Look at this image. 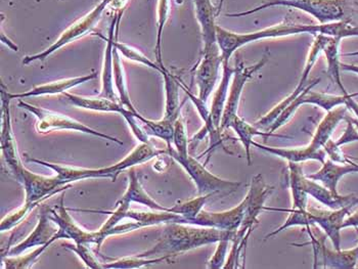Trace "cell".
<instances>
[{"label":"cell","instance_id":"1","mask_svg":"<svg viewBox=\"0 0 358 269\" xmlns=\"http://www.w3.org/2000/svg\"><path fill=\"white\" fill-rule=\"evenodd\" d=\"M217 44L220 48L222 63H229L236 50L247 44L256 43L262 39L280 38L291 35L313 34L326 35L335 38H349L358 37V26L350 21L334 22V23L306 25V24H280L250 33H236L217 26L216 28Z\"/></svg>","mask_w":358,"mask_h":269},{"label":"cell","instance_id":"2","mask_svg":"<svg viewBox=\"0 0 358 269\" xmlns=\"http://www.w3.org/2000/svg\"><path fill=\"white\" fill-rule=\"evenodd\" d=\"M236 233V231H222L194 224L176 222L166 224L157 245L138 256L147 258L169 256L170 258H173L187 251L218 242L221 240L233 241Z\"/></svg>","mask_w":358,"mask_h":269},{"label":"cell","instance_id":"3","mask_svg":"<svg viewBox=\"0 0 358 269\" xmlns=\"http://www.w3.org/2000/svg\"><path fill=\"white\" fill-rule=\"evenodd\" d=\"M161 155H167L166 149H157L151 143H141L122 161L112 165V166L106 167V168H73V167L63 166V165L54 164V163L46 162V161L38 160V159L30 158L27 155H26L27 157L26 159L28 162L48 167L57 173L59 180H63L66 184H70L72 182H78V180H90V178H110L113 182H115L117 176L121 172L131 168L136 165L143 164V163L148 162V161Z\"/></svg>","mask_w":358,"mask_h":269},{"label":"cell","instance_id":"4","mask_svg":"<svg viewBox=\"0 0 358 269\" xmlns=\"http://www.w3.org/2000/svg\"><path fill=\"white\" fill-rule=\"evenodd\" d=\"M346 106H340L335 108L330 112H327L311 138L310 143L300 147H267L254 142V147H258L265 153L271 154V155L284 159L287 162L301 163L306 161H317L320 163H324L326 161L327 154L324 152V147L329 140H331V134L334 130L337 128L341 121L345 120L347 117Z\"/></svg>","mask_w":358,"mask_h":269},{"label":"cell","instance_id":"5","mask_svg":"<svg viewBox=\"0 0 358 269\" xmlns=\"http://www.w3.org/2000/svg\"><path fill=\"white\" fill-rule=\"evenodd\" d=\"M68 210L69 209L64 206V197L59 200L57 209H50V218L59 226V231L52 238V242L61 239L72 240L75 244L96 245L97 250H99L103 242L110 235H122L143 227L136 221L116 226L107 231L99 228L97 231H88L76 224Z\"/></svg>","mask_w":358,"mask_h":269},{"label":"cell","instance_id":"6","mask_svg":"<svg viewBox=\"0 0 358 269\" xmlns=\"http://www.w3.org/2000/svg\"><path fill=\"white\" fill-rule=\"evenodd\" d=\"M273 6H288L302 10L313 15L320 24L334 23L339 21H350L347 17L349 12L348 0H266L262 6L247 12L227 14V17H245L260 12Z\"/></svg>","mask_w":358,"mask_h":269},{"label":"cell","instance_id":"7","mask_svg":"<svg viewBox=\"0 0 358 269\" xmlns=\"http://www.w3.org/2000/svg\"><path fill=\"white\" fill-rule=\"evenodd\" d=\"M166 151H167V156L176 161L193 180L198 189L199 196L208 195V194H213L214 196L231 195L236 193L242 185V182H231L214 175L208 170L205 165L201 164L192 156H179L173 147H166Z\"/></svg>","mask_w":358,"mask_h":269},{"label":"cell","instance_id":"8","mask_svg":"<svg viewBox=\"0 0 358 269\" xmlns=\"http://www.w3.org/2000/svg\"><path fill=\"white\" fill-rule=\"evenodd\" d=\"M17 106L22 109L27 110L28 112L36 117V129L39 133H50V132L57 131V130H72V131L90 134V136H96V138H103V140L123 145V142H121L118 138L108 136V134L103 133V132L96 131V130L86 126L79 121L70 118L66 115L55 113V112L50 111V110L35 107V106L30 105V103L22 101V99H20Z\"/></svg>","mask_w":358,"mask_h":269},{"label":"cell","instance_id":"9","mask_svg":"<svg viewBox=\"0 0 358 269\" xmlns=\"http://www.w3.org/2000/svg\"><path fill=\"white\" fill-rule=\"evenodd\" d=\"M110 2H112V0H101L92 12L88 13L87 15H84L81 19L77 20L67 30L64 31L59 38L54 44H52L50 48H46L44 52H41V54L24 57L23 65H29V64L33 63V61H44V59H48L50 54H54L59 48L92 32V29L96 27L99 20H101V15L105 12L106 8L110 6Z\"/></svg>","mask_w":358,"mask_h":269},{"label":"cell","instance_id":"10","mask_svg":"<svg viewBox=\"0 0 358 269\" xmlns=\"http://www.w3.org/2000/svg\"><path fill=\"white\" fill-rule=\"evenodd\" d=\"M1 133H0V147L6 166L10 169L14 177L21 184L28 169L22 164L21 158L17 153L14 132H13L12 120H10V103L12 99L10 92L4 89L1 85Z\"/></svg>","mask_w":358,"mask_h":269},{"label":"cell","instance_id":"11","mask_svg":"<svg viewBox=\"0 0 358 269\" xmlns=\"http://www.w3.org/2000/svg\"><path fill=\"white\" fill-rule=\"evenodd\" d=\"M273 187L265 184L264 178L262 173L256 174L252 177L248 193H247L245 201L244 218L242 224L236 231L234 239L243 241L249 239L251 233H253L254 227L258 224V217L264 210L265 202L273 193Z\"/></svg>","mask_w":358,"mask_h":269},{"label":"cell","instance_id":"12","mask_svg":"<svg viewBox=\"0 0 358 269\" xmlns=\"http://www.w3.org/2000/svg\"><path fill=\"white\" fill-rule=\"evenodd\" d=\"M63 96L71 105L81 108V109L122 115L139 142L150 143L147 132H143V130L138 124V120L136 117L139 114H134V112L124 107L120 101H112V99L101 98V96H99V98H86V96H76V94H69V92H64Z\"/></svg>","mask_w":358,"mask_h":269},{"label":"cell","instance_id":"13","mask_svg":"<svg viewBox=\"0 0 358 269\" xmlns=\"http://www.w3.org/2000/svg\"><path fill=\"white\" fill-rule=\"evenodd\" d=\"M267 63V57H264L262 61L253 66H246L242 59L236 61L234 66L233 80H231V88H229V96L225 103L224 111H223L222 119H221L220 129H229L231 121L234 117L238 116V105H240L241 96L243 89L250 79L254 76Z\"/></svg>","mask_w":358,"mask_h":269},{"label":"cell","instance_id":"14","mask_svg":"<svg viewBox=\"0 0 358 269\" xmlns=\"http://www.w3.org/2000/svg\"><path fill=\"white\" fill-rule=\"evenodd\" d=\"M221 66L222 57L218 44L203 48L202 57L194 69V76L198 86V96L206 103L217 83Z\"/></svg>","mask_w":358,"mask_h":269},{"label":"cell","instance_id":"15","mask_svg":"<svg viewBox=\"0 0 358 269\" xmlns=\"http://www.w3.org/2000/svg\"><path fill=\"white\" fill-rule=\"evenodd\" d=\"M180 88H182L187 98L191 99L192 103H193L194 107H196V111H198L199 115H200L201 119H202L203 122H204V127L189 140V143H194L196 145H198V143H200L205 136H209V149L205 152L204 155L205 154H209V156H211V153H213V152L220 147L224 149V147H223V140H223L222 138V130L216 126L215 123H214L211 111H210L209 108L207 107L206 101H202L199 96H194L193 92L185 85L182 81H180Z\"/></svg>","mask_w":358,"mask_h":269},{"label":"cell","instance_id":"16","mask_svg":"<svg viewBox=\"0 0 358 269\" xmlns=\"http://www.w3.org/2000/svg\"><path fill=\"white\" fill-rule=\"evenodd\" d=\"M57 231H59V226L50 218V208L43 207L41 209V215H39L38 224L34 231L23 242L13 246L2 257L23 254L25 251L33 248V247L45 246V245L50 246L54 242L52 238L55 237Z\"/></svg>","mask_w":358,"mask_h":269},{"label":"cell","instance_id":"17","mask_svg":"<svg viewBox=\"0 0 358 269\" xmlns=\"http://www.w3.org/2000/svg\"><path fill=\"white\" fill-rule=\"evenodd\" d=\"M351 209L352 207H345L337 210L307 208L311 219L330 239L335 250H341V231L343 229L344 220L350 214Z\"/></svg>","mask_w":358,"mask_h":269},{"label":"cell","instance_id":"18","mask_svg":"<svg viewBox=\"0 0 358 269\" xmlns=\"http://www.w3.org/2000/svg\"><path fill=\"white\" fill-rule=\"evenodd\" d=\"M246 201H242L238 206L231 210L221 212H209L203 209L201 213L192 221L194 226L213 227L222 231H238L244 218Z\"/></svg>","mask_w":358,"mask_h":269},{"label":"cell","instance_id":"19","mask_svg":"<svg viewBox=\"0 0 358 269\" xmlns=\"http://www.w3.org/2000/svg\"><path fill=\"white\" fill-rule=\"evenodd\" d=\"M358 164L348 158L347 163H337L326 160L322 163V167L315 173L307 175L310 180H315L330 189L334 194L338 193V184L340 180L347 174L358 173Z\"/></svg>","mask_w":358,"mask_h":269},{"label":"cell","instance_id":"20","mask_svg":"<svg viewBox=\"0 0 358 269\" xmlns=\"http://www.w3.org/2000/svg\"><path fill=\"white\" fill-rule=\"evenodd\" d=\"M123 12H119L118 14L114 15L112 23H110L109 29V37L105 38L101 36L103 41H107L106 45L105 57H103V85H101V92L99 96L112 99L115 101H120L117 98L116 92H114L113 87V79H114V74H113V52H114L115 41H116L117 35L115 34V29L117 28L119 17H122Z\"/></svg>","mask_w":358,"mask_h":269},{"label":"cell","instance_id":"21","mask_svg":"<svg viewBox=\"0 0 358 269\" xmlns=\"http://www.w3.org/2000/svg\"><path fill=\"white\" fill-rule=\"evenodd\" d=\"M194 6V13L198 20L199 25L201 27L202 33L203 48H210V46L217 44V37H216V28L217 25L215 23L216 8H214L211 0H193Z\"/></svg>","mask_w":358,"mask_h":269},{"label":"cell","instance_id":"22","mask_svg":"<svg viewBox=\"0 0 358 269\" xmlns=\"http://www.w3.org/2000/svg\"><path fill=\"white\" fill-rule=\"evenodd\" d=\"M306 191L308 196L324 205L331 210L353 207L358 203V198L355 195L342 196L340 194H334L324 185L307 177Z\"/></svg>","mask_w":358,"mask_h":269},{"label":"cell","instance_id":"23","mask_svg":"<svg viewBox=\"0 0 358 269\" xmlns=\"http://www.w3.org/2000/svg\"><path fill=\"white\" fill-rule=\"evenodd\" d=\"M96 78V74L92 73L85 76L75 77V78L63 79V80L55 81V82L46 83V85L36 86L29 92H22V94H10V99H25L30 96H52V94H63L67 92L71 88L83 85L88 81L94 80Z\"/></svg>","mask_w":358,"mask_h":269},{"label":"cell","instance_id":"24","mask_svg":"<svg viewBox=\"0 0 358 269\" xmlns=\"http://www.w3.org/2000/svg\"><path fill=\"white\" fill-rule=\"evenodd\" d=\"M320 79H315L311 81L310 85L307 86L306 89L301 94L302 105H313L322 108L326 112H330L335 108L340 106H346V103L351 99L357 98L358 92L355 94H342V96H335V94H324V92H313V88L320 83Z\"/></svg>","mask_w":358,"mask_h":269},{"label":"cell","instance_id":"25","mask_svg":"<svg viewBox=\"0 0 358 269\" xmlns=\"http://www.w3.org/2000/svg\"><path fill=\"white\" fill-rule=\"evenodd\" d=\"M318 259H320L324 268H355L358 263V246L350 250H331L324 244L318 254L315 256V268L317 266Z\"/></svg>","mask_w":358,"mask_h":269},{"label":"cell","instance_id":"26","mask_svg":"<svg viewBox=\"0 0 358 269\" xmlns=\"http://www.w3.org/2000/svg\"><path fill=\"white\" fill-rule=\"evenodd\" d=\"M288 171L292 208L306 210L309 197L306 191L307 175L300 163L288 162Z\"/></svg>","mask_w":358,"mask_h":269},{"label":"cell","instance_id":"27","mask_svg":"<svg viewBox=\"0 0 358 269\" xmlns=\"http://www.w3.org/2000/svg\"><path fill=\"white\" fill-rule=\"evenodd\" d=\"M229 128L236 132L238 136V140L242 143L244 147L245 152H246V160L249 166L252 165V155L251 147L253 145V138L255 136H278V138H285V136H278V134L271 133V132L263 131L255 125L250 124L244 119L241 118L240 116H236L229 125Z\"/></svg>","mask_w":358,"mask_h":269},{"label":"cell","instance_id":"28","mask_svg":"<svg viewBox=\"0 0 358 269\" xmlns=\"http://www.w3.org/2000/svg\"><path fill=\"white\" fill-rule=\"evenodd\" d=\"M164 79L166 103L165 114L163 119L176 122L181 116L180 103H179V88L180 80L167 69L160 73Z\"/></svg>","mask_w":358,"mask_h":269},{"label":"cell","instance_id":"29","mask_svg":"<svg viewBox=\"0 0 358 269\" xmlns=\"http://www.w3.org/2000/svg\"><path fill=\"white\" fill-rule=\"evenodd\" d=\"M234 68L229 66V63H222V78L214 94L213 101H212L211 111L212 118L216 126L220 128L221 119H222L223 111H224L225 103H227V96H229V85L233 79Z\"/></svg>","mask_w":358,"mask_h":269},{"label":"cell","instance_id":"30","mask_svg":"<svg viewBox=\"0 0 358 269\" xmlns=\"http://www.w3.org/2000/svg\"><path fill=\"white\" fill-rule=\"evenodd\" d=\"M126 218L134 219V221L138 222L143 227L172 224V222L187 224V219L183 216L169 212L168 210H152V212L129 210L127 212V215H126Z\"/></svg>","mask_w":358,"mask_h":269},{"label":"cell","instance_id":"31","mask_svg":"<svg viewBox=\"0 0 358 269\" xmlns=\"http://www.w3.org/2000/svg\"><path fill=\"white\" fill-rule=\"evenodd\" d=\"M341 41L342 39L331 37L329 43L324 46L322 52L326 56L327 64H328L327 72H328L329 76L338 85L342 94H348L341 78V61H340V43H341Z\"/></svg>","mask_w":358,"mask_h":269},{"label":"cell","instance_id":"32","mask_svg":"<svg viewBox=\"0 0 358 269\" xmlns=\"http://www.w3.org/2000/svg\"><path fill=\"white\" fill-rule=\"evenodd\" d=\"M124 195L129 198L130 202L138 203V204L147 206L148 208L152 209V210H168V208L161 206L154 198L148 195L147 191L143 189V185L139 182L134 169H131L129 172V184H128V189Z\"/></svg>","mask_w":358,"mask_h":269},{"label":"cell","instance_id":"33","mask_svg":"<svg viewBox=\"0 0 358 269\" xmlns=\"http://www.w3.org/2000/svg\"><path fill=\"white\" fill-rule=\"evenodd\" d=\"M264 210L266 211H275V212H285L289 213V217L287 218L286 221L284 222L282 226L278 227L275 231H271L268 235L265 237V240L271 239L275 237L278 233H282L286 231L289 227L293 226H315L313 220L311 219L308 212L306 210H300V209H280V208H269V207H264Z\"/></svg>","mask_w":358,"mask_h":269},{"label":"cell","instance_id":"34","mask_svg":"<svg viewBox=\"0 0 358 269\" xmlns=\"http://www.w3.org/2000/svg\"><path fill=\"white\" fill-rule=\"evenodd\" d=\"M113 74H114V82L119 94V101L128 110L134 112V114L138 115V112L136 111V108L130 101L127 85H126L124 71H123L122 61H121L118 50L116 48H114V52H113Z\"/></svg>","mask_w":358,"mask_h":269},{"label":"cell","instance_id":"35","mask_svg":"<svg viewBox=\"0 0 358 269\" xmlns=\"http://www.w3.org/2000/svg\"><path fill=\"white\" fill-rule=\"evenodd\" d=\"M136 118H138L139 122L145 124V132H147L148 136L152 134V136L164 140L167 147H172L174 133L173 122L165 120V119L159 121L149 120V119L143 118L141 114Z\"/></svg>","mask_w":358,"mask_h":269},{"label":"cell","instance_id":"36","mask_svg":"<svg viewBox=\"0 0 358 269\" xmlns=\"http://www.w3.org/2000/svg\"><path fill=\"white\" fill-rule=\"evenodd\" d=\"M164 261H172L169 256H159V257H139V256H131L122 259L115 260L103 264V268L114 269H134L145 268V266H152V264L162 263Z\"/></svg>","mask_w":358,"mask_h":269},{"label":"cell","instance_id":"37","mask_svg":"<svg viewBox=\"0 0 358 269\" xmlns=\"http://www.w3.org/2000/svg\"><path fill=\"white\" fill-rule=\"evenodd\" d=\"M213 194L200 195L199 197L193 198V200L187 201V202L176 205V206L172 207V208H168V211L183 216V217L187 219V224H192V221L201 213L203 208H204L208 200L213 197Z\"/></svg>","mask_w":358,"mask_h":269},{"label":"cell","instance_id":"38","mask_svg":"<svg viewBox=\"0 0 358 269\" xmlns=\"http://www.w3.org/2000/svg\"><path fill=\"white\" fill-rule=\"evenodd\" d=\"M48 247H50V245L38 247L27 255L4 256V257H2V268L6 269L31 268Z\"/></svg>","mask_w":358,"mask_h":269},{"label":"cell","instance_id":"39","mask_svg":"<svg viewBox=\"0 0 358 269\" xmlns=\"http://www.w3.org/2000/svg\"><path fill=\"white\" fill-rule=\"evenodd\" d=\"M170 14V0H159L158 4V32H157V43L155 52H156L157 64L160 66L161 69L166 70L162 59V34L168 17Z\"/></svg>","mask_w":358,"mask_h":269},{"label":"cell","instance_id":"40","mask_svg":"<svg viewBox=\"0 0 358 269\" xmlns=\"http://www.w3.org/2000/svg\"><path fill=\"white\" fill-rule=\"evenodd\" d=\"M130 202L129 198L126 197L125 195H123V197L121 198V200H119L118 202L116 203V210L115 211H96V210H74L72 209V211H83V212H92V213H101L106 212L108 214H110L109 219L103 224V226L101 227V229L103 231H107V229L113 228L116 226H118L119 222L121 220L124 219L126 218V215H127L128 211L130 210Z\"/></svg>","mask_w":358,"mask_h":269},{"label":"cell","instance_id":"41","mask_svg":"<svg viewBox=\"0 0 358 269\" xmlns=\"http://www.w3.org/2000/svg\"><path fill=\"white\" fill-rule=\"evenodd\" d=\"M41 203V201H39V202L34 203L25 202V204H24L23 206L20 207V208L17 209L14 212L6 215V217L1 220V224H0L1 233H3V231H10V229L17 226V224H19L20 222H21L22 220L28 215V213L30 212V211H32L35 207L38 206Z\"/></svg>","mask_w":358,"mask_h":269},{"label":"cell","instance_id":"42","mask_svg":"<svg viewBox=\"0 0 358 269\" xmlns=\"http://www.w3.org/2000/svg\"><path fill=\"white\" fill-rule=\"evenodd\" d=\"M115 48L118 50L119 52L122 54V56L127 57L130 61H136V63L143 64V65L147 66V67L152 68V69L156 70L159 73L163 71V69H161L160 66L157 63H154L151 59H148L147 57L143 56L141 52H138L136 48H131V46L127 45V44L118 43L115 41Z\"/></svg>","mask_w":358,"mask_h":269},{"label":"cell","instance_id":"43","mask_svg":"<svg viewBox=\"0 0 358 269\" xmlns=\"http://www.w3.org/2000/svg\"><path fill=\"white\" fill-rule=\"evenodd\" d=\"M189 143L187 129L181 116L174 122L173 147L179 156H189Z\"/></svg>","mask_w":358,"mask_h":269},{"label":"cell","instance_id":"44","mask_svg":"<svg viewBox=\"0 0 358 269\" xmlns=\"http://www.w3.org/2000/svg\"><path fill=\"white\" fill-rule=\"evenodd\" d=\"M65 248L69 249L72 252L76 253V254L81 258L84 263H85L86 268L92 269L103 268V263L96 259V256H94L92 250L88 248V245L75 244L74 242V244L72 245H65Z\"/></svg>","mask_w":358,"mask_h":269},{"label":"cell","instance_id":"45","mask_svg":"<svg viewBox=\"0 0 358 269\" xmlns=\"http://www.w3.org/2000/svg\"><path fill=\"white\" fill-rule=\"evenodd\" d=\"M229 240H221L217 242V248L213 256L210 258L207 263V268L210 269L223 268L227 262V251H229Z\"/></svg>","mask_w":358,"mask_h":269},{"label":"cell","instance_id":"46","mask_svg":"<svg viewBox=\"0 0 358 269\" xmlns=\"http://www.w3.org/2000/svg\"><path fill=\"white\" fill-rule=\"evenodd\" d=\"M339 145L336 143L335 140H329L328 143L324 145V150L326 152L327 156L330 158V160L337 163H347L349 157L345 156L343 152L340 149Z\"/></svg>","mask_w":358,"mask_h":269},{"label":"cell","instance_id":"47","mask_svg":"<svg viewBox=\"0 0 358 269\" xmlns=\"http://www.w3.org/2000/svg\"><path fill=\"white\" fill-rule=\"evenodd\" d=\"M347 122V127L345 129L344 133L340 136L339 140H336V143H337L339 147H342L344 145H348V143L358 142V130L357 128L355 127V125L351 122L350 119H349V116L346 117L345 119Z\"/></svg>","mask_w":358,"mask_h":269},{"label":"cell","instance_id":"48","mask_svg":"<svg viewBox=\"0 0 358 269\" xmlns=\"http://www.w3.org/2000/svg\"><path fill=\"white\" fill-rule=\"evenodd\" d=\"M347 227L358 228V211L347 216L346 219L344 220L343 228H347Z\"/></svg>","mask_w":358,"mask_h":269},{"label":"cell","instance_id":"49","mask_svg":"<svg viewBox=\"0 0 358 269\" xmlns=\"http://www.w3.org/2000/svg\"><path fill=\"white\" fill-rule=\"evenodd\" d=\"M341 70L345 72L355 73L358 75V63L344 64L341 63Z\"/></svg>","mask_w":358,"mask_h":269},{"label":"cell","instance_id":"50","mask_svg":"<svg viewBox=\"0 0 358 269\" xmlns=\"http://www.w3.org/2000/svg\"><path fill=\"white\" fill-rule=\"evenodd\" d=\"M128 0H112L110 6H112L115 10H119V12H123L124 6L127 3Z\"/></svg>","mask_w":358,"mask_h":269},{"label":"cell","instance_id":"51","mask_svg":"<svg viewBox=\"0 0 358 269\" xmlns=\"http://www.w3.org/2000/svg\"><path fill=\"white\" fill-rule=\"evenodd\" d=\"M346 107L347 109L350 110V111H352L353 113L357 115L358 118V103L355 101V98L351 99L350 101L346 103Z\"/></svg>","mask_w":358,"mask_h":269},{"label":"cell","instance_id":"52","mask_svg":"<svg viewBox=\"0 0 358 269\" xmlns=\"http://www.w3.org/2000/svg\"><path fill=\"white\" fill-rule=\"evenodd\" d=\"M1 43L8 44V48H12L13 50H15V52H17V46L15 45L14 43H12V41H10V39L8 38V37L4 36L3 33L1 34Z\"/></svg>","mask_w":358,"mask_h":269},{"label":"cell","instance_id":"53","mask_svg":"<svg viewBox=\"0 0 358 269\" xmlns=\"http://www.w3.org/2000/svg\"><path fill=\"white\" fill-rule=\"evenodd\" d=\"M223 3H224V0H220V4H218L217 8H216V17L220 15L221 8H222Z\"/></svg>","mask_w":358,"mask_h":269},{"label":"cell","instance_id":"54","mask_svg":"<svg viewBox=\"0 0 358 269\" xmlns=\"http://www.w3.org/2000/svg\"><path fill=\"white\" fill-rule=\"evenodd\" d=\"M349 119H350L351 122H352L353 124L355 125V127H357V130H358V118L355 119V118H351V117H349Z\"/></svg>","mask_w":358,"mask_h":269},{"label":"cell","instance_id":"55","mask_svg":"<svg viewBox=\"0 0 358 269\" xmlns=\"http://www.w3.org/2000/svg\"><path fill=\"white\" fill-rule=\"evenodd\" d=\"M358 56V52H350V54H345L344 57H355Z\"/></svg>","mask_w":358,"mask_h":269},{"label":"cell","instance_id":"56","mask_svg":"<svg viewBox=\"0 0 358 269\" xmlns=\"http://www.w3.org/2000/svg\"><path fill=\"white\" fill-rule=\"evenodd\" d=\"M357 233H358V228H357Z\"/></svg>","mask_w":358,"mask_h":269},{"label":"cell","instance_id":"57","mask_svg":"<svg viewBox=\"0 0 358 269\" xmlns=\"http://www.w3.org/2000/svg\"><path fill=\"white\" fill-rule=\"evenodd\" d=\"M358 167V166H357Z\"/></svg>","mask_w":358,"mask_h":269}]
</instances>
